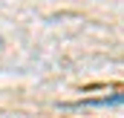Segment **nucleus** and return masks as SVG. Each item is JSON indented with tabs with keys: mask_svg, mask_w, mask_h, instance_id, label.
Instances as JSON below:
<instances>
[{
	"mask_svg": "<svg viewBox=\"0 0 124 118\" xmlns=\"http://www.w3.org/2000/svg\"><path fill=\"white\" fill-rule=\"evenodd\" d=\"M124 104V92H116V95H101V98H81V101H72L66 107L72 110H81V107H118Z\"/></svg>",
	"mask_w": 124,
	"mask_h": 118,
	"instance_id": "obj_1",
	"label": "nucleus"
}]
</instances>
